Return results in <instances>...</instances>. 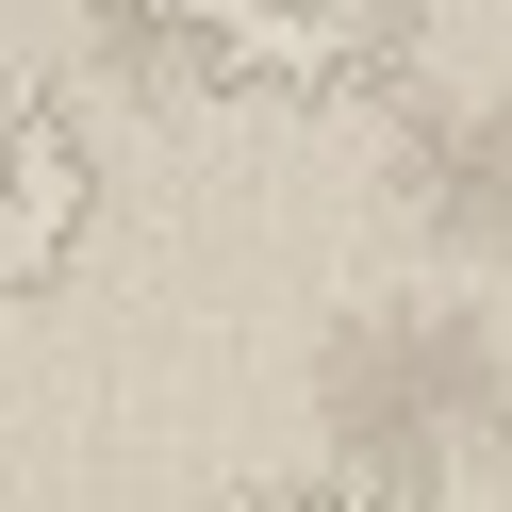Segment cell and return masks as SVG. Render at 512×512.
<instances>
[{
  "label": "cell",
  "instance_id": "1",
  "mask_svg": "<svg viewBox=\"0 0 512 512\" xmlns=\"http://www.w3.org/2000/svg\"><path fill=\"white\" fill-rule=\"evenodd\" d=\"M314 397H331V463H347V496H463V479L512 446V380H496V347H479L463 314H430V298L347 314Z\"/></svg>",
  "mask_w": 512,
  "mask_h": 512
},
{
  "label": "cell",
  "instance_id": "2",
  "mask_svg": "<svg viewBox=\"0 0 512 512\" xmlns=\"http://www.w3.org/2000/svg\"><path fill=\"white\" fill-rule=\"evenodd\" d=\"M430 34V0H215V83L265 116H331V100H380Z\"/></svg>",
  "mask_w": 512,
  "mask_h": 512
},
{
  "label": "cell",
  "instance_id": "3",
  "mask_svg": "<svg viewBox=\"0 0 512 512\" xmlns=\"http://www.w3.org/2000/svg\"><path fill=\"white\" fill-rule=\"evenodd\" d=\"M100 232V133L67 116V83L0 67V298H50Z\"/></svg>",
  "mask_w": 512,
  "mask_h": 512
},
{
  "label": "cell",
  "instance_id": "4",
  "mask_svg": "<svg viewBox=\"0 0 512 512\" xmlns=\"http://www.w3.org/2000/svg\"><path fill=\"white\" fill-rule=\"evenodd\" d=\"M397 199L430 215V232H512V116H430V133L397 149Z\"/></svg>",
  "mask_w": 512,
  "mask_h": 512
},
{
  "label": "cell",
  "instance_id": "5",
  "mask_svg": "<svg viewBox=\"0 0 512 512\" xmlns=\"http://www.w3.org/2000/svg\"><path fill=\"white\" fill-rule=\"evenodd\" d=\"M83 17H100L116 67H149V83H215V0H83Z\"/></svg>",
  "mask_w": 512,
  "mask_h": 512
}]
</instances>
